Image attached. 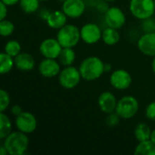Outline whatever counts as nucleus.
<instances>
[{
	"label": "nucleus",
	"instance_id": "79ce46f5",
	"mask_svg": "<svg viewBox=\"0 0 155 155\" xmlns=\"http://www.w3.org/2000/svg\"><path fill=\"white\" fill-rule=\"evenodd\" d=\"M57 1H59V2H61V3H63L64 1H65V0H57Z\"/></svg>",
	"mask_w": 155,
	"mask_h": 155
},
{
	"label": "nucleus",
	"instance_id": "1a4fd4ad",
	"mask_svg": "<svg viewBox=\"0 0 155 155\" xmlns=\"http://www.w3.org/2000/svg\"><path fill=\"white\" fill-rule=\"evenodd\" d=\"M63 50V46L57 38L48 37L44 39L39 45V52L44 58L57 59Z\"/></svg>",
	"mask_w": 155,
	"mask_h": 155
},
{
	"label": "nucleus",
	"instance_id": "c85d7f7f",
	"mask_svg": "<svg viewBox=\"0 0 155 155\" xmlns=\"http://www.w3.org/2000/svg\"><path fill=\"white\" fill-rule=\"evenodd\" d=\"M121 119L122 118L118 115V114L116 112H114V113L107 114V116L105 118V124L108 127L114 128V127H116L120 124Z\"/></svg>",
	"mask_w": 155,
	"mask_h": 155
},
{
	"label": "nucleus",
	"instance_id": "dca6fc26",
	"mask_svg": "<svg viewBox=\"0 0 155 155\" xmlns=\"http://www.w3.org/2000/svg\"><path fill=\"white\" fill-rule=\"evenodd\" d=\"M15 66L21 72H30L35 67V60L31 54L21 52L15 57Z\"/></svg>",
	"mask_w": 155,
	"mask_h": 155
},
{
	"label": "nucleus",
	"instance_id": "4be33fe9",
	"mask_svg": "<svg viewBox=\"0 0 155 155\" xmlns=\"http://www.w3.org/2000/svg\"><path fill=\"white\" fill-rule=\"evenodd\" d=\"M15 66V58L3 52L0 54V73L2 74H8Z\"/></svg>",
	"mask_w": 155,
	"mask_h": 155
},
{
	"label": "nucleus",
	"instance_id": "423d86ee",
	"mask_svg": "<svg viewBox=\"0 0 155 155\" xmlns=\"http://www.w3.org/2000/svg\"><path fill=\"white\" fill-rule=\"evenodd\" d=\"M82 79L79 68L74 65L64 67L58 75V82L60 85L67 90L75 88L81 83Z\"/></svg>",
	"mask_w": 155,
	"mask_h": 155
},
{
	"label": "nucleus",
	"instance_id": "4c0bfd02",
	"mask_svg": "<svg viewBox=\"0 0 155 155\" xmlns=\"http://www.w3.org/2000/svg\"><path fill=\"white\" fill-rule=\"evenodd\" d=\"M104 70H105V73L111 71L112 70V65L109 64H104Z\"/></svg>",
	"mask_w": 155,
	"mask_h": 155
},
{
	"label": "nucleus",
	"instance_id": "4468645a",
	"mask_svg": "<svg viewBox=\"0 0 155 155\" xmlns=\"http://www.w3.org/2000/svg\"><path fill=\"white\" fill-rule=\"evenodd\" d=\"M139 51L146 56H155V32L143 33L137 41Z\"/></svg>",
	"mask_w": 155,
	"mask_h": 155
},
{
	"label": "nucleus",
	"instance_id": "ddd939ff",
	"mask_svg": "<svg viewBox=\"0 0 155 155\" xmlns=\"http://www.w3.org/2000/svg\"><path fill=\"white\" fill-rule=\"evenodd\" d=\"M39 74L45 78H54L59 75L61 72V64L57 59L44 58L37 66Z\"/></svg>",
	"mask_w": 155,
	"mask_h": 155
},
{
	"label": "nucleus",
	"instance_id": "412c9836",
	"mask_svg": "<svg viewBox=\"0 0 155 155\" xmlns=\"http://www.w3.org/2000/svg\"><path fill=\"white\" fill-rule=\"evenodd\" d=\"M134 153L135 155H155V144L151 139L138 142Z\"/></svg>",
	"mask_w": 155,
	"mask_h": 155
},
{
	"label": "nucleus",
	"instance_id": "6e6552de",
	"mask_svg": "<svg viewBox=\"0 0 155 155\" xmlns=\"http://www.w3.org/2000/svg\"><path fill=\"white\" fill-rule=\"evenodd\" d=\"M109 81L114 89L118 91H124L132 85L133 77L127 70L119 68L112 72Z\"/></svg>",
	"mask_w": 155,
	"mask_h": 155
},
{
	"label": "nucleus",
	"instance_id": "7c9ffc66",
	"mask_svg": "<svg viewBox=\"0 0 155 155\" xmlns=\"http://www.w3.org/2000/svg\"><path fill=\"white\" fill-rule=\"evenodd\" d=\"M108 3L109 2H107V1H105V0H102L96 6H95V8H96V10H97V12H99L100 14H105L106 12H107V10L109 9V5H108Z\"/></svg>",
	"mask_w": 155,
	"mask_h": 155
},
{
	"label": "nucleus",
	"instance_id": "e433bc0d",
	"mask_svg": "<svg viewBox=\"0 0 155 155\" xmlns=\"http://www.w3.org/2000/svg\"><path fill=\"white\" fill-rule=\"evenodd\" d=\"M8 153L5 149V147L4 146V144L1 143V145H0V155H7Z\"/></svg>",
	"mask_w": 155,
	"mask_h": 155
},
{
	"label": "nucleus",
	"instance_id": "cd10ccee",
	"mask_svg": "<svg viewBox=\"0 0 155 155\" xmlns=\"http://www.w3.org/2000/svg\"><path fill=\"white\" fill-rule=\"evenodd\" d=\"M141 28L143 33L155 32V17L151 16L141 21Z\"/></svg>",
	"mask_w": 155,
	"mask_h": 155
},
{
	"label": "nucleus",
	"instance_id": "aec40b11",
	"mask_svg": "<svg viewBox=\"0 0 155 155\" xmlns=\"http://www.w3.org/2000/svg\"><path fill=\"white\" fill-rule=\"evenodd\" d=\"M75 59H76V54L73 47L63 48L59 57L57 58L61 65H63L64 67L73 65V64L75 62Z\"/></svg>",
	"mask_w": 155,
	"mask_h": 155
},
{
	"label": "nucleus",
	"instance_id": "c03bdc74",
	"mask_svg": "<svg viewBox=\"0 0 155 155\" xmlns=\"http://www.w3.org/2000/svg\"><path fill=\"white\" fill-rule=\"evenodd\" d=\"M154 4H155V0H154Z\"/></svg>",
	"mask_w": 155,
	"mask_h": 155
},
{
	"label": "nucleus",
	"instance_id": "39448f33",
	"mask_svg": "<svg viewBox=\"0 0 155 155\" xmlns=\"http://www.w3.org/2000/svg\"><path fill=\"white\" fill-rule=\"evenodd\" d=\"M129 10L134 18L144 20L154 15V0H130Z\"/></svg>",
	"mask_w": 155,
	"mask_h": 155
},
{
	"label": "nucleus",
	"instance_id": "f03ea898",
	"mask_svg": "<svg viewBox=\"0 0 155 155\" xmlns=\"http://www.w3.org/2000/svg\"><path fill=\"white\" fill-rule=\"evenodd\" d=\"M2 143L8 155H25L29 147V137L28 134L17 130L3 139Z\"/></svg>",
	"mask_w": 155,
	"mask_h": 155
},
{
	"label": "nucleus",
	"instance_id": "f257e3e1",
	"mask_svg": "<svg viewBox=\"0 0 155 155\" xmlns=\"http://www.w3.org/2000/svg\"><path fill=\"white\" fill-rule=\"evenodd\" d=\"M78 68L82 78L88 82L99 79L105 73L104 63L98 56H88L84 58Z\"/></svg>",
	"mask_w": 155,
	"mask_h": 155
},
{
	"label": "nucleus",
	"instance_id": "5701e85b",
	"mask_svg": "<svg viewBox=\"0 0 155 155\" xmlns=\"http://www.w3.org/2000/svg\"><path fill=\"white\" fill-rule=\"evenodd\" d=\"M13 125L10 118L5 112L0 114V139H5L7 135H9L12 131Z\"/></svg>",
	"mask_w": 155,
	"mask_h": 155
},
{
	"label": "nucleus",
	"instance_id": "f8f14e48",
	"mask_svg": "<svg viewBox=\"0 0 155 155\" xmlns=\"http://www.w3.org/2000/svg\"><path fill=\"white\" fill-rule=\"evenodd\" d=\"M87 5L84 0H65L62 3V10L68 18L77 19L81 17L85 10Z\"/></svg>",
	"mask_w": 155,
	"mask_h": 155
},
{
	"label": "nucleus",
	"instance_id": "20e7f679",
	"mask_svg": "<svg viewBox=\"0 0 155 155\" xmlns=\"http://www.w3.org/2000/svg\"><path fill=\"white\" fill-rule=\"evenodd\" d=\"M139 101L134 95H124L118 100L115 112L124 120L134 118L139 112Z\"/></svg>",
	"mask_w": 155,
	"mask_h": 155
},
{
	"label": "nucleus",
	"instance_id": "6ab92c4d",
	"mask_svg": "<svg viewBox=\"0 0 155 155\" xmlns=\"http://www.w3.org/2000/svg\"><path fill=\"white\" fill-rule=\"evenodd\" d=\"M153 130L151 127L145 124V123H139L135 125L134 134L137 142H142V141H146L151 139Z\"/></svg>",
	"mask_w": 155,
	"mask_h": 155
},
{
	"label": "nucleus",
	"instance_id": "b1692460",
	"mask_svg": "<svg viewBox=\"0 0 155 155\" xmlns=\"http://www.w3.org/2000/svg\"><path fill=\"white\" fill-rule=\"evenodd\" d=\"M40 0H20L19 6L25 14H35L39 10Z\"/></svg>",
	"mask_w": 155,
	"mask_h": 155
},
{
	"label": "nucleus",
	"instance_id": "a211bd4d",
	"mask_svg": "<svg viewBox=\"0 0 155 155\" xmlns=\"http://www.w3.org/2000/svg\"><path fill=\"white\" fill-rule=\"evenodd\" d=\"M120 34L118 32V29L109 27L107 26L103 30V35H102V41L107 45H114L119 43L120 41Z\"/></svg>",
	"mask_w": 155,
	"mask_h": 155
},
{
	"label": "nucleus",
	"instance_id": "a19ab883",
	"mask_svg": "<svg viewBox=\"0 0 155 155\" xmlns=\"http://www.w3.org/2000/svg\"><path fill=\"white\" fill-rule=\"evenodd\" d=\"M105 1H107V2H114V1H115V0H105Z\"/></svg>",
	"mask_w": 155,
	"mask_h": 155
},
{
	"label": "nucleus",
	"instance_id": "2f4dec72",
	"mask_svg": "<svg viewBox=\"0 0 155 155\" xmlns=\"http://www.w3.org/2000/svg\"><path fill=\"white\" fill-rule=\"evenodd\" d=\"M38 13V17L41 19V20H44V21H46V19L48 18L50 13H51V10L46 8V7H44V8H41L37 11Z\"/></svg>",
	"mask_w": 155,
	"mask_h": 155
},
{
	"label": "nucleus",
	"instance_id": "9d476101",
	"mask_svg": "<svg viewBox=\"0 0 155 155\" xmlns=\"http://www.w3.org/2000/svg\"><path fill=\"white\" fill-rule=\"evenodd\" d=\"M81 40L86 45H94L102 40L103 31L95 23H86L80 28Z\"/></svg>",
	"mask_w": 155,
	"mask_h": 155
},
{
	"label": "nucleus",
	"instance_id": "f704fd0d",
	"mask_svg": "<svg viewBox=\"0 0 155 155\" xmlns=\"http://www.w3.org/2000/svg\"><path fill=\"white\" fill-rule=\"evenodd\" d=\"M4 4H5L7 6H14L15 5H19L20 0H1Z\"/></svg>",
	"mask_w": 155,
	"mask_h": 155
},
{
	"label": "nucleus",
	"instance_id": "bb28decb",
	"mask_svg": "<svg viewBox=\"0 0 155 155\" xmlns=\"http://www.w3.org/2000/svg\"><path fill=\"white\" fill-rule=\"evenodd\" d=\"M11 103V98L7 91L5 89L0 90V112L3 113L9 107Z\"/></svg>",
	"mask_w": 155,
	"mask_h": 155
},
{
	"label": "nucleus",
	"instance_id": "2eb2a0df",
	"mask_svg": "<svg viewBox=\"0 0 155 155\" xmlns=\"http://www.w3.org/2000/svg\"><path fill=\"white\" fill-rule=\"evenodd\" d=\"M98 107L105 114L115 112L118 100L115 95L109 91H104L100 94L98 97Z\"/></svg>",
	"mask_w": 155,
	"mask_h": 155
},
{
	"label": "nucleus",
	"instance_id": "f3484780",
	"mask_svg": "<svg viewBox=\"0 0 155 155\" xmlns=\"http://www.w3.org/2000/svg\"><path fill=\"white\" fill-rule=\"evenodd\" d=\"M67 15L63 12V10H54L51 11L48 18L46 19V25L52 29L58 30L67 24Z\"/></svg>",
	"mask_w": 155,
	"mask_h": 155
},
{
	"label": "nucleus",
	"instance_id": "c9c22d12",
	"mask_svg": "<svg viewBox=\"0 0 155 155\" xmlns=\"http://www.w3.org/2000/svg\"><path fill=\"white\" fill-rule=\"evenodd\" d=\"M87 6H91V7H95L102 0H84Z\"/></svg>",
	"mask_w": 155,
	"mask_h": 155
},
{
	"label": "nucleus",
	"instance_id": "72a5a7b5",
	"mask_svg": "<svg viewBox=\"0 0 155 155\" xmlns=\"http://www.w3.org/2000/svg\"><path fill=\"white\" fill-rule=\"evenodd\" d=\"M21 113H23V108H22L21 105H19V104H14V105H12V107H11V114H12V115H14L15 117H16Z\"/></svg>",
	"mask_w": 155,
	"mask_h": 155
},
{
	"label": "nucleus",
	"instance_id": "58836bf2",
	"mask_svg": "<svg viewBox=\"0 0 155 155\" xmlns=\"http://www.w3.org/2000/svg\"><path fill=\"white\" fill-rule=\"evenodd\" d=\"M151 141L153 143L155 144V129L153 130V132H152V135H151Z\"/></svg>",
	"mask_w": 155,
	"mask_h": 155
},
{
	"label": "nucleus",
	"instance_id": "0eeeda50",
	"mask_svg": "<svg viewBox=\"0 0 155 155\" xmlns=\"http://www.w3.org/2000/svg\"><path fill=\"white\" fill-rule=\"evenodd\" d=\"M15 124L18 131L26 134H31L37 128V119L32 113L23 111V113L15 117Z\"/></svg>",
	"mask_w": 155,
	"mask_h": 155
},
{
	"label": "nucleus",
	"instance_id": "7ed1b4c3",
	"mask_svg": "<svg viewBox=\"0 0 155 155\" xmlns=\"http://www.w3.org/2000/svg\"><path fill=\"white\" fill-rule=\"evenodd\" d=\"M56 38L64 47H75L81 40L80 28L73 24H66L62 28L57 30Z\"/></svg>",
	"mask_w": 155,
	"mask_h": 155
},
{
	"label": "nucleus",
	"instance_id": "393cba45",
	"mask_svg": "<svg viewBox=\"0 0 155 155\" xmlns=\"http://www.w3.org/2000/svg\"><path fill=\"white\" fill-rule=\"evenodd\" d=\"M4 52L15 58L22 52V45L17 40H9L4 46Z\"/></svg>",
	"mask_w": 155,
	"mask_h": 155
},
{
	"label": "nucleus",
	"instance_id": "a878e982",
	"mask_svg": "<svg viewBox=\"0 0 155 155\" xmlns=\"http://www.w3.org/2000/svg\"><path fill=\"white\" fill-rule=\"evenodd\" d=\"M15 26L12 21L6 18L0 20V35L3 37H8L12 35L13 33L15 32Z\"/></svg>",
	"mask_w": 155,
	"mask_h": 155
},
{
	"label": "nucleus",
	"instance_id": "ea45409f",
	"mask_svg": "<svg viewBox=\"0 0 155 155\" xmlns=\"http://www.w3.org/2000/svg\"><path fill=\"white\" fill-rule=\"evenodd\" d=\"M152 70L155 74V56L153 57V61H152Z\"/></svg>",
	"mask_w": 155,
	"mask_h": 155
},
{
	"label": "nucleus",
	"instance_id": "473e14b6",
	"mask_svg": "<svg viewBox=\"0 0 155 155\" xmlns=\"http://www.w3.org/2000/svg\"><path fill=\"white\" fill-rule=\"evenodd\" d=\"M0 5H1V10H0V20H3V19H5L6 16H7V14H8V6L4 4L3 2L0 3Z\"/></svg>",
	"mask_w": 155,
	"mask_h": 155
},
{
	"label": "nucleus",
	"instance_id": "c756f323",
	"mask_svg": "<svg viewBox=\"0 0 155 155\" xmlns=\"http://www.w3.org/2000/svg\"><path fill=\"white\" fill-rule=\"evenodd\" d=\"M145 117L152 121V122H155V101L151 102L145 108Z\"/></svg>",
	"mask_w": 155,
	"mask_h": 155
},
{
	"label": "nucleus",
	"instance_id": "37998d69",
	"mask_svg": "<svg viewBox=\"0 0 155 155\" xmlns=\"http://www.w3.org/2000/svg\"><path fill=\"white\" fill-rule=\"evenodd\" d=\"M41 2H45V1H48V0H40Z\"/></svg>",
	"mask_w": 155,
	"mask_h": 155
},
{
	"label": "nucleus",
	"instance_id": "9b49d317",
	"mask_svg": "<svg viewBox=\"0 0 155 155\" xmlns=\"http://www.w3.org/2000/svg\"><path fill=\"white\" fill-rule=\"evenodd\" d=\"M125 14L118 6H110L104 14V23L109 27L120 29L125 25Z\"/></svg>",
	"mask_w": 155,
	"mask_h": 155
}]
</instances>
